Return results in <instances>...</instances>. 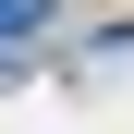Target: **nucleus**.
I'll use <instances>...</instances> for the list:
<instances>
[{
  "label": "nucleus",
  "instance_id": "nucleus-1",
  "mask_svg": "<svg viewBox=\"0 0 134 134\" xmlns=\"http://www.w3.org/2000/svg\"><path fill=\"white\" fill-rule=\"evenodd\" d=\"M49 12H61V0H0V37H37Z\"/></svg>",
  "mask_w": 134,
  "mask_h": 134
}]
</instances>
